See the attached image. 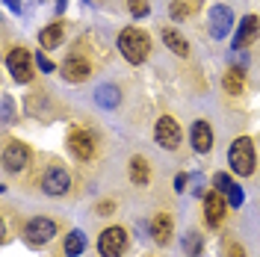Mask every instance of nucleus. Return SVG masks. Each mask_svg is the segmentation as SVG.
<instances>
[{
	"label": "nucleus",
	"mask_w": 260,
	"mask_h": 257,
	"mask_svg": "<svg viewBox=\"0 0 260 257\" xmlns=\"http://www.w3.org/2000/svg\"><path fill=\"white\" fill-rule=\"evenodd\" d=\"M228 257H245V248L240 242H231V245H228Z\"/></svg>",
	"instance_id": "nucleus-29"
},
{
	"label": "nucleus",
	"mask_w": 260,
	"mask_h": 257,
	"mask_svg": "<svg viewBox=\"0 0 260 257\" xmlns=\"http://www.w3.org/2000/svg\"><path fill=\"white\" fill-rule=\"evenodd\" d=\"M154 142L160 145V148H166V151H175L180 145V127L172 115L157 118V124H154Z\"/></svg>",
	"instance_id": "nucleus-7"
},
{
	"label": "nucleus",
	"mask_w": 260,
	"mask_h": 257,
	"mask_svg": "<svg viewBox=\"0 0 260 257\" xmlns=\"http://www.w3.org/2000/svg\"><path fill=\"white\" fill-rule=\"evenodd\" d=\"M6 6H9L12 12H21V0H6Z\"/></svg>",
	"instance_id": "nucleus-31"
},
{
	"label": "nucleus",
	"mask_w": 260,
	"mask_h": 257,
	"mask_svg": "<svg viewBox=\"0 0 260 257\" xmlns=\"http://www.w3.org/2000/svg\"><path fill=\"white\" fill-rule=\"evenodd\" d=\"M234 27V12L228 9V6H210V24H207V30H210L213 39H225L228 33Z\"/></svg>",
	"instance_id": "nucleus-11"
},
{
	"label": "nucleus",
	"mask_w": 260,
	"mask_h": 257,
	"mask_svg": "<svg viewBox=\"0 0 260 257\" xmlns=\"http://www.w3.org/2000/svg\"><path fill=\"white\" fill-rule=\"evenodd\" d=\"M86 248V234L83 231H71L65 237V257H80Z\"/></svg>",
	"instance_id": "nucleus-22"
},
{
	"label": "nucleus",
	"mask_w": 260,
	"mask_h": 257,
	"mask_svg": "<svg viewBox=\"0 0 260 257\" xmlns=\"http://www.w3.org/2000/svg\"><path fill=\"white\" fill-rule=\"evenodd\" d=\"M162 42H166V48L172 50V53H178V56H189V42H186L175 27H162Z\"/></svg>",
	"instance_id": "nucleus-17"
},
{
	"label": "nucleus",
	"mask_w": 260,
	"mask_h": 257,
	"mask_svg": "<svg viewBox=\"0 0 260 257\" xmlns=\"http://www.w3.org/2000/svg\"><path fill=\"white\" fill-rule=\"evenodd\" d=\"M3 121H6V124L15 121V107H12V98L9 95H3Z\"/></svg>",
	"instance_id": "nucleus-26"
},
{
	"label": "nucleus",
	"mask_w": 260,
	"mask_h": 257,
	"mask_svg": "<svg viewBox=\"0 0 260 257\" xmlns=\"http://www.w3.org/2000/svg\"><path fill=\"white\" fill-rule=\"evenodd\" d=\"M186 183H189V177L183 175V172L175 175V189H178V192H186Z\"/></svg>",
	"instance_id": "nucleus-30"
},
{
	"label": "nucleus",
	"mask_w": 260,
	"mask_h": 257,
	"mask_svg": "<svg viewBox=\"0 0 260 257\" xmlns=\"http://www.w3.org/2000/svg\"><path fill=\"white\" fill-rule=\"evenodd\" d=\"M151 237H154V242H160V245H169L172 242V237H175V222H172L169 213H157L151 219Z\"/></svg>",
	"instance_id": "nucleus-14"
},
{
	"label": "nucleus",
	"mask_w": 260,
	"mask_h": 257,
	"mask_svg": "<svg viewBox=\"0 0 260 257\" xmlns=\"http://www.w3.org/2000/svg\"><path fill=\"white\" fill-rule=\"evenodd\" d=\"M183 251H186V257H201L204 254V237H201L198 231H186V237H183Z\"/></svg>",
	"instance_id": "nucleus-23"
},
{
	"label": "nucleus",
	"mask_w": 260,
	"mask_h": 257,
	"mask_svg": "<svg viewBox=\"0 0 260 257\" xmlns=\"http://www.w3.org/2000/svg\"><path fill=\"white\" fill-rule=\"evenodd\" d=\"M257 33H260V18H257V15H245L243 21H240V27H237V36H234V48H237V50L248 48V45L257 39Z\"/></svg>",
	"instance_id": "nucleus-13"
},
{
	"label": "nucleus",
	"mask_w": 260,
	"mask_h": 257,
	"mask_svg": "<svg viewBox=\"0 0 260 257\" xmlns=\"http://www.w3.org/2000/svg\"><path fill=\"white\" fill-rule=\"evenodd\" d=\"M89 71H92V65L86 62L83 56H68L65 65H62V77L68 83H83L89 77Z\"/></svg>",
	"instance_id": "nucleus-15"
},
{
	"label": "nucleus",
	"mask_w": 260,
	"mask_h": 257,
	"mask_svg": "<svg viewBox=\"0 0 260 257\" xmlns=\"http://www.w3.org/2000/svg\"><path fill=\"white\" fill-rule=\"evenodd\" d=\"M127 9L133 18H145L151 9H148V0H127Z\"/></svg>",
	"instance_id": "nucleus-25"
},
{
	"label": "nucleus",
	"mask_w": 260,
	"mask_h": 257,
	"mask_svg": "<svg viewBox=\"0 0 260 257\" xmlns=\"http://www.w3.org/2000/svg\"><path fill=\"white\" fill-rule=\"evenodd\" d=\"M118 50H121V56L130 65H139V62H145L148 53H151V39L139 27H124L118 33Z\"/></svg>",
	"instance_id": "nucleus-1"
},
{
	"label": "nucleus",
	"mask_w": 260,
	"mask_h": 257,
	"mask_svg": "<svg viewBox=\"0 0 260 257\" xmlns=\"http://www.w3.org/2000/svg\"><path fill=\"white\" fill-rule=\"evenodd\" d=\"M95 101H98V107H104V110H115L118 101H121V92L115 86H110V83H104V86L95 89Z\"/></svg>",
	"instance_id": "nucleus-19"
},
{
	"label": "nucleus",
	"mask_w": 260,
	"mask_h": 257,
	"mask_svg": "<svg viewBox=\"0 0 260 257\" xmlns=\"http://www.w3.org/2000/svg\"><path fill=\"white\" fill-rule=\"evenodd\" d=\"M68 148H71V154L83 163L95 157V139H92V133H86L83 127L68 130Z\"/></svg>",
	"instance_id": "nucleus-10"
},
{
	"label": "nucleus",
	"mask_w": 260,
	"mask_h": 257,
	"mask_svg": "<svg viewBox=\"0 0 260 257\" xmlns=\"http://www.w3.org/2000/svg\"><path fill=\"white\" fill-rule=\"evenodd\" d=\"M98 251L101 257H121L127 251V231L121 225L104 228V234L98 237Z\"/></svg>",
	"instance_id": "nucleus-3"
},
{
	"label": "nucleus",
	"mask_w": 260,
	"mask_h": 257,
	"mask_svg": "<svg viewBox=\"0 0 260 257\" xmlns=\"http://www.w3.org/2000/svg\"><path fill=\"white\" fill-rule=\"evenodd\" d=\"M6 68L12 71V80L30 83L32 80V56H30V50L27 48L9 50V56H6Z\"/></svg>",
	"instance_id": "nucleus-6"
},
{
	"label": "nucleus",
	"mask_w": 260,
	"mask_h": 257,
	"mask_svg": "<svg viewBox=\"0 0 260 257\" xmlns=\"http://www.w3.org/2000/svg\"><path fill=\"white\" fill-rule=\"evenodd\" d=\"M189 139H192V148L198 154H210L213 148V130L207 121H195L192 130H189Z\"/></svg>",
	"instance_id": "nucleus-16"
},
{
	"label": "nucleus",
	"mask_w": 260,
	"mask_h": 257,
	"mask_svg": "<svg viewBox=\"0 0 260 257\" xmlns=\"http://www.w3.org/2000/svg\"><path fill=\"white\" fill-rule=\"evenodd\" d=\"M42 189L48 195H65L68 189H71V175L65 172L62 166H50V169H45V175H42Z\"/></svg>",
	"instance_id": "nucleus-8"
},
{
	"label": "nucleus",
	"mask_w": 260,
	"mask_h": 257,
	"mask_svg": "<svg viewBox=\"0 0 260 257\" xmlns=\"http://www.w3.org/2000/svg\"><path fill=\"white\" fill-rule=\"evenodd\" d=\"M24 237H27V242H30V245H48V242L56 237V222H53V219H48V216H36V219H30V222H27V228H24Z\"/></svg>",
	"instance_id": "nucleus-5"
},
{
	"label": "nucleus",
	"mask_w": 260,
	"mask_h": 257,
	"mask_svg": "<svg viewBox=\"0 0 260 257\" xmlns=\"http://www.w3.org/2000/svg\"><path fill=\"white\" fill-rule=\"evenodd\" d=\"M228 163H231V169L240 177L254 175V142H251L248 136L234 139L231 148H228Z\"/></svg>",
	"instance_id": "nucleus-2"
},
{
	"label": "nucleus",
	"mask_w": 260,
	"mask_h": 257,
	"mask_svg": "<svg viewBox=\"0 0 260 257\" xmlns=\"http://www.w3.org/2000/svg\"><path fill=\"white\" fill-rule=\"evenodd\" d=\"M30 160H32V151L21 139H9L3 145V166H6V172H24L30 166Z\"/></svg>",
	"instance_id": "nucleus-4"
},
{
	"label": "nucleus",
	"mask_w": 260,
	"mask_h": 257,
	"mask_svg": "<svg viewBox=\"0 0 260 257\" xmlns=\"http://www.w3.org/2000/svg\"><path fill=\"white\" fill-rule=\"evenodd\" d=\"M36 65H39V68H42L45 74H50V71H53V62H50L48 56H45V50H42V53L36 56Z\"/></svg>",
	"instance_id": "nucleus-28"
},
{
	"label": "nucleus",
	"mask_w": 260,
	"mask_h": 257,
	"mask_svg": "<svg viewBox=\"0 0 260 257\" xmlns=\"http://www.w3.org/2000/svg\"><path fill=\"white\" fill-rule=\"evenodd\" d=\"M62 36H65V24L62 21H53V24H48L45 30L39 33V45L42 48H56L62 42Z\"/></svg>",
	"instance_id": "nucleus-18"
},
{
	"label": "nucleus",
	"mask_w": 260,
	"mask_h": 257,
	"mask_svg": "<svg viewBox=\"0 0 260 257\" xmlns=\"http://www.w3.org/2000/svg\"><path fill=\"white\" fill-rule=\"evenodd\" d=\"M113 210H115V201H98V204H95V213H98V216H110Z\"/></svg>",
	"instance_id": "nucleus-27"
},
{
	"label": "nucleus",
	"mask_w": 260,
	"mask_h": 257,
	"mask_svg": "<svg viewBox=\"0 0 260 257\" xmlns=\"http://www.w3.org/2000/svg\"><path fill=\"white\" fill-rule=\"evenodd\" d=\"M198 6H201L198 0H175L169 12H172V18H175V21H183V18L195 15V12H198Z\"/></svg>",
	"instance_id": "nucleus-24"
},
{
	"label": "nucleus",
	"mask_w": 260,
	"mask_h": 257,
	"mask_svg": "<svg viewBox=\"0 0 260 257\" xmlns=\"http://www.w3.org/2000/svg\"><path fill=\"white\" fill-rule=\"evenodd\" d=\"M213 186L219 189V192L228 198V207H243V186L240 183H234L231 180V175H225V172H216L213 175Z\"/></svg>",
	"instance_id": "nucleus-12"
},
{
	"label": "nucleus",
	"mask_w": 260,
	"mask_h": 257,
	"mask_svg": "<svg viewBox=\"0 0 260 257\" xmlns=\"http://www.w3.org/2000/svg\"><path fill=\"white\" fill-rule=\"evenodd\" d=\"M222 89H225L228 95H243V89H245L243 68H231V71H225V77H222Z\"/></svg>",
	"instance_id": "nucleus-20"
},
{
	"label": "nucleus",
	"mask_w": 260,
	"mask_h": 257,
	"mask_svg": "<svg viewBox=\"0 0 260 257\" xmlns=\"http://www.w3.org/2000/svg\"><path fill=\"white\" fill-rule=\"evenodd\" d=\"M225 210H228V198L219 189H210L204 195V222L207 228H219L225 222Z\"/></svg>",
	"instance_id": "nucleus-9"
},
{
	"label": "nucleus",
	"mask_w": 260,
	"mask_h": 257,
	"mask_svg": "<svg viewBox=\"0 0 260 257\" xmlns=\"http://www.w3.org/2000/svg\"><path fill=\"white\" fill-rule=\"evenodd\" d=\"M130 180H133L136 186H148V183H151V169H148L145 157H133V160H130Z\"/></svg>",
	"instance_id": "nucleus-21"
}]
</instances>
